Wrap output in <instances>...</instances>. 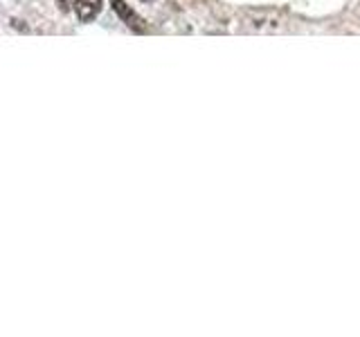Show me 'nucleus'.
Segmentation results:
<instances>
[{"mask_svg":"<svg viewBox=\"0 0 360 337\" xmlns=\"http://www.w3.org/2000/svg\"><path fill=\"white\" fill-rule=\"evenodd\" d=\"M75 9H77V16L79 20H93L97 14H99V9H101V0H77L75 3Z\"/></svg>","mask_w":360,"mask_h":337,"instance_id":"nucleus-2","label":"nucleus"},{"mask_svg":"<svg viewBox=\"0 0 360 337\" xmlns=\"http://www.w3.org/2000/svg\"><path fill=\"white\" fill-rule=\"evenodd\" d=\"M110 5H112V9H115V14L127 22V25L133 29V32H144L146 29V25H144V20L138 16V11H133L124 0H110Z\"/></svg>","mask_w":360,"mask_h":337,"instance_id":"nucleus-1","label":"nucleus"}]
</instances>
